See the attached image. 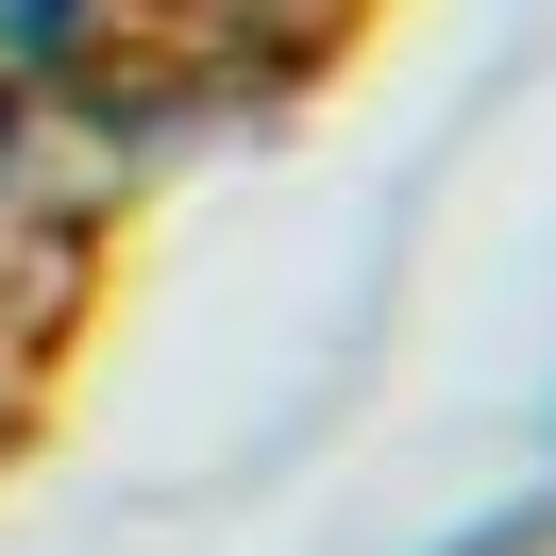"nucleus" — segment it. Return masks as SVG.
<instances>
[{
	"label": "nucleus",
	"instance_id": "obj_1",
	"mask_svg": "<svg viewBox=\"0 0 556 556\" xmlns=\"http://www.w3.org/2000/svg\"><path fill=\"white\" fill-rule=\"evenodd\" d=\"M68 270H85V186H68V118L0 85V388L35 371V338H51V304H68Z\"/></svg>",
	"mask_w": 556,
	"mask_h": 556
},
{
	"label": "nucleus",
	"instance_id": "obj_2",
	"mask_svg": "<svg viewBox=\"0 0 556 556\" xmlns=\"http://www.w3.org/2000/svg\"><path fill=\"white\" fill-rule=\"evenodd\" d=\"M136 51H152V0H0V85H17V102H51V118L118 102V85H136Z\"/></svg>",
	"mask_w": 556,
	"mask_h": 556
}]
</instances>
